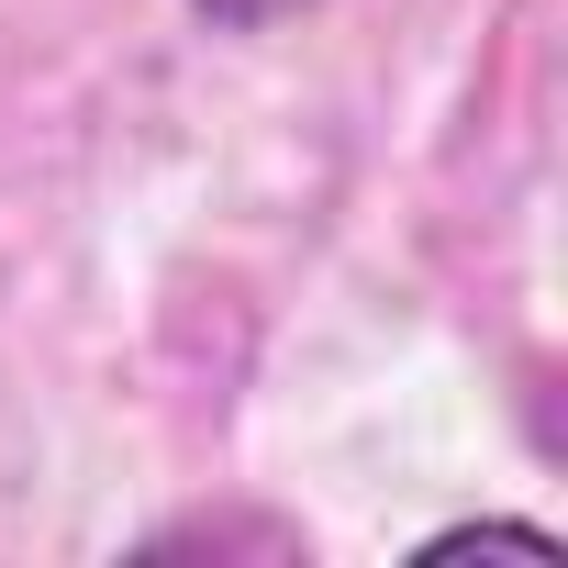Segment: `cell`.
Masks as SVG:
<instances>
[{"instance_id":"obj_1","label":"cell","mask_w":568,"mask_h":568,"mask_svg":"<svg viewBox=\"0 0 568 568\" xmlns=\"http://www.w3.org/2000/svg\"><path fill=\"white\" fill-rule=\"evenodd\" d=\"M201 23H223V34H256V23H278V12H302V0H190Z\"/></svg>"}]
</instances>
